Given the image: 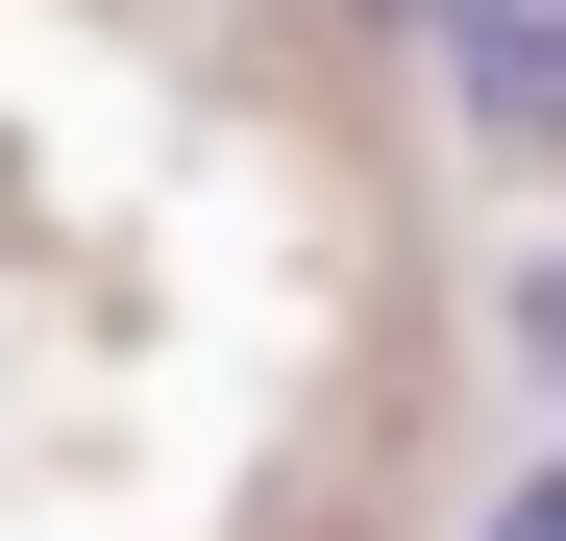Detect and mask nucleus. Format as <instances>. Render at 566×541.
<instances>
[{
	"instance_id": "obj_2",
	"label": "nucleus",
	"mask_w": 566,
	"mask_h": 541,
	"mask_svg": "<svg viewBox=\"0 0 566 541\" xmlns=\"http://www.w3.org/2000/svg\"><path fill=\"white\" fill-rule=\"evenodd\" d=\"M493 541H566V468H517V492H493Z\"/></svg>"
},
{
	"instance_id": "obj_3",
	"label": "nucleus",
	"mask_w": 566,
	"mask_h": 541,
	"mask_svg": "<svg viewBox=\"0 0 566 541\" xmlns=\"http://www.w3.org/2000/svg\"><path fill=\"white\" fill-rule=\"evenodd\" d=\"M345 25H419V0H345Z\"/></svg>"
},
{
	"instance_id": "obj_1",
	"label": "nucleus",
	"mask_w": 566,
	"mask_h": 541,
	"mask_svg": "<svg viewBox=\"0 0 566 541\" xmlns=\"http://www.w3.org/2000/svg\"><path fill=\"white\" fill-rule=\"evenodd\" d=\"M419 50H443L468 148H566V0H419Z\"/></svg>"
}]
</instances>
